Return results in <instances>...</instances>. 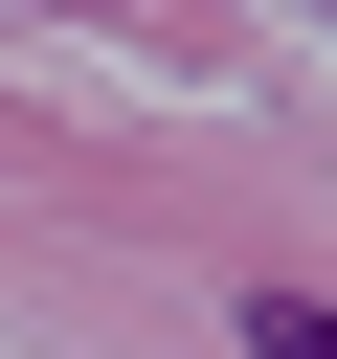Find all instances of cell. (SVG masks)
<instances>
[{
    "mask_svg": "<svg viewBox=\"0 0 337 359\" xmlns=\"http://www.w3.org/2000/svg\"><path fill=\"white\" fill-rule=\"evenodd\" d=\"M247 359H337V314L315 292H247Z\"/></svg>",
    "mask_w": 337,
    "mask_h": 359,
    "instance_id": "cell-1",
    "label": "cell"
}]
</instances>
